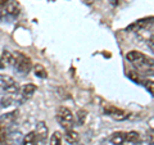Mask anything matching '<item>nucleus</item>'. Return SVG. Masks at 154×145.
I'll list each match as a JSON object with an SVG mask.
<instances>
[{
    "label": "nucleus",
    "instance_id": "nucleus-1",
    "mask_svg": "<svg viewBox=\"0 0 154 145\" xmlns=\"http://www.w3.org/2000/svg\"><path fill=\"white\" fill-rule=\"evenodd\" d=\"M13 67L19 75L25 76L27 73H30V71L32 69V60L30 59V57L25 55L21 51L14 53V63Z\"/></svg>",
    "mask_w": 154,
    "mask_h": 145
},
{
    "label": "nucleus",
    "instance_id": "nucleus-2",
    "mask_svg": "<svg viewBox=\"0 0 154 145\" xmlns=\"http://www.w3.org/2000/svg\"><path fill=\"white\" fill-rule=\"evenodd\" d=\"M57 121L63 128L66 130H71L75 126V117L73 113L71 112L69 108L67 107H59L57 112Z\"/></svg>",
    "mask_w": 154,
    "mask_h": 145
},
{
    "label": "nucleus",
    "instance_id": "nucleus-3",
    "mask_svg": "<svg viewBox=\"0 0 154 145\" xmlns=\"http://www.w3.org/2000/svg\"><path fill=\"white\" fill-rule=\"evenodd\" d=\"M0 90L5 91L9 95H14L19 93V86L13 77L0 75Z\"/></svg>",
    "mask_w": 154,
    "mask_h": 145
},
{
    "label": "nucleus",
    "instance_id": "nucleus-4",
    "mask_svg": "<svg viewBox=\"0 0 154 145\" xmlns=\"http://www.w3.org/2000/svg\"><path fill=\"white\" fill-rule=\"evenodd\" d=\"M2 14H0V17L3 19L5 18H16L19 12H21V7H19V4L16 2V0H8V3L5 4V7L2 8Z\"/></svg>",
    "mask_w": 154,
    "mask_h": 145
},
{
    "label": "nucleus",
    "instance_id": "nucleus-5",
    "mask_svg": "<svg viewBox=\"0 0 154 145\" xmlns=\"http://www.w3.org/2000/svg\"><path fill=\"white\" fill-rule=\"evenodd\" d=\"M104 114L108 117L113 118L116 121H125L128 118V113L126 110H123L121 108H117L114 105H105L104 107Z\"/></svg>",
    "mask_w": 154,
    "mask_h": 145
},
{
    "label": "nucleus",
    "instance_id": "nucleus-6",
    "mask_svg": "<svg viewBox=\"0 0 154 145\" xmlns=\"http://www.w3.org/2000/svg\"><path fill=\"white\" fill-rule=\"evenodd\" d=\"M126 59H127L128 62H131V63H132L135 67H136L137 69H140L141 67L146 66V64H145L146 55H144L143 53L137 51V50H131V51H128L127 54H126Z\"/></svg>",
    "mask_w": 154,
    "mask_h": 145
},
{
    "label": "nucleus",
    "instance_id": "nucleus-7",
    "mask_svg": "<svg viewBox=\"0 0 154 145\" xmlns=\"http://www.w3.org/2000/svg\"><path fill=\"white\" fill-rule=\"evenodd\" d=\"M154 22V17H145V18H141V19H137V21L132 22L130 26L126 27V31H132V32H137L145 28L148 26H150L152 23Z\"/></svg>",
    "mask_w": 154,
    "mask_h": 145
},
{
    "label": "nucleus",
    "instance_id": "nucleus-8",
    "mask_svg": "<svg viewBox=\"0 0 154 145\" xmlns=\"http://www.w3.org/2000/svg\"><path fill=\"white\" fill-rule=\"evenodd\" d=\"M36 85H33V84H26L23 88L19 89V103H25L26 100H28L30 98H32V95L35 94V91H36Z\"/></svg>",
    "mask_w": 154,
    "mask_h": 145
},
{
    "label": "nucleus",
    "instance_id": "nucleus-9",
    "mask_svg": "<svg viewBox=\"0 0 154 145\" xmlns=\"http://www.w3.org/2000/svg\"><path fill=\"white\" fill-rule=\"evenodd\" d=\"M36 141L40 144H44L48 139V127L44 122H38L36 127Z\"/></svg>",
    "mask_w": 154,
    "mask_h": 145
},
{
    "label": "nucleus",
    "instance_id": "nucleus-10",
    "mask_svg": "<svg viewBox=\"0 0 154 145\" xmlns=\"http://www.w3.org/2000/svg\"><path fill=\"white\" fill-rule=\"evenodd\" d=\"M64 139H66V141L71 144V145H75L80 141V135L77 134L75 130H66V134H64Z\"/></svg>",
    "mask_w": 154,
    "mask_h": 145
},
{
    "label": "nucleus",
    "instance_id": "nucleus-11",
    "mask_svg": "<svg viewBox=\"0 0 154 145\" xmlns=\"http://www.w3.org/2000/svg\"><path fill=\"white\" fill-rule=\"evenodd\" d=\"M109 140L113 145H122L125 141H126V132H122V131L113 132L112 135H110Z\"/></svg>",
    "mask_w": 154,
    "mask_h": 145
},
{
    "label": "nucleus",
    "instance_id": "nucleus-12",
    "mask_svg": "<svg viewBox=\"0 0 154 145\" xmlns=\"http://www.w3.org/2000/svg\"><path fill=\"white\" fill-rule=\"evenodd\" d=\"M2 60L5 66H13L14 63V53L9 51V50H4L3 55H2Z\"/></svg>",
    "mask_w": 154,
    "mask_h": 145
},
{
    "label": "nucleus",
    "instance_id": "nucleus-13",
    "mask_svg": "<svg viewBox=\"0 0 154 145\" xmlns=\"http://www.w3.org/2000/svg\"><path fill=\"white\" fill-rule=\"evenodd\" d=\"M140 134L137 131H130V132H126V141L127 143H131V144H139L140 143Z\"/></svg>",
    "mask_w": 154,
    "mask_h": 145
},
{
    "label": "nucleus",
    "instance_id": "nucleus-14",
    "mask_svg": "<svg viewBox=\"0 0 154 145\" xmlns=\"http://www.w3.org/2000/svg\"><path fill=\"white\" fill-rule=\"evenodd\" d=\"M127 77H128V79L131 80V81L136 82V84H141V85L144 84V81H145V80H144L143 77H141V75L139 73V72H135V71H130L128 73H127Z\"/></svg>",
    "mask_w": 154,
    "mask_h": 145
},
{
    "label": "nucleus",
    "instance_id": "nucleus-15",
    "mask_svg": "<svg viewBox=\"0 0 154 145\" xmlns=\"http://www.w3.org/2000/svg\"><path fill=\"white\" fill-rule=\"evenodd\" d=\"M23 145H35L36 144V134L35 131L28 132L25 137H23Z\"/></svg>",
    "mask_w": 154,
    "mask_h": 145
},
{
    "label": "nucleus",
    "instance_id": "nucleus-16",
    "mask_svg": "<svg viewBox=\"0 0 154 145\" xmlns=\"http://www.w3.org/2000/svg\"><path fill=\"white\" fill-rule=\"evenodd\" d=\"M33 71H35V76L38 77V79H46L48 77V72L41 64H36Z\"/></svg>",
    "mask_w": 154,
    "mask_h": 145
},
{
    "label": "nucleus",
    "instance_id": "nucleus-17",
    "mask_svg": "<svg viewBox=\"0 0 154 145\" xmlns=\"http://www.w3.org/2000/svg\"><path fill=\"white\" fill-rule=\"evenodd\" d=\"M50 145H62V134L55 131L50 137Z\"/></svg>",
    "mask_w": 154,
    "mask_h": 145
},
{
    "label": "nucleus",
    "instance_id": "nucleus-18",
    "mask_svg": "<svg viewBox=\"0 0 154 145\" xmlns=\"http://www.w3.org/2000/svg\"><path fill=\"white\" fill-rule=\"evenodd\" d=\"M144 86L146 88V90L150 93L153 96H154V81H150V80H145L144 81Z\"/></svg>",
    "mask_w": 154,
    "mask_h": 145
},
{
    "label": "nucleus",
    "instance_id": "nucleus-19",
    "mask_svg": "<svg viewBox=\"0 0 154 145\" xmlns=\"http://www.w3.org/2000/svg\"><path fill=\"white\" fill-rule=\"evenodd\" d=\"M7 140V130L4 127V125L0 123V144H3Z\"/></svg>",
    "mask_w": 154,
    "mask_h": 145
},
{
    "label": "nucleus",
    "instance_id": "nucleus-20",
    "mask_svg": "<svg viewBox=\"0 0 154 145\" xmlns=\"http://www.w3.org/2000/svg\"><path fill=\"white\" fill-rule=\"evenodd\" d=\"M146 140L150 145H154V128H150L146 131Z\"/></svg>",
    "mask_w": 154,
    "mask_h": 145
},
{
    "label": "nucleus",
    "instance_id": "nucleus-21",
    "mask_svg": "<svg viewBox=\"0 0 154 145\" xmlns=\"http://www.w3.org/2000/svg\"><path fill=\"white\" fill-rule=\"evenodd\" d=\"M86 113L85 110H79V113H77V117H79V125H84L85 123V118H86Z\"/></svg>",
    "mask_w": 154,
    "mask_h": 145
},
{
    "label": "nucleus",
    "instance_id": "nucleus-22",
    "mask_svg": "<svg viewBox=\"0 0 154 145\" xmlns=\"http://www.w3.org/2000/svg\"><path fill=\"white\" fill-rule=\"evenodd\" d=\"M13 103V98L12 96H7V98H3L2 99V107H8Z\"/></svg>",
    "mask_w": 154,
    "mask_h": 145
},
{
    "label": "nucleus",
    "instance_id": "nucleus-23",
    "mask_svg": "<svg viewBox=\"0 0 154 145\" xmlns=\"http://www.w3.org/2000/svg\"><path fill=\"white\" fill-rule=\"evenodd\" d=\"M148 48L154 53V36H152V37L148 40Z\"/></svg>",
    "mask_w": 154,
    "mask_h": 145
},
{
    "label": "nucleus",
    "instance_id": "nucleus-24",
    "mask_svg": "<svg viewBox=\"0 0 154 145\" xmlns=\"http://www.w3.org/2000/svg\"><path fill=\"white\" fill-rule=\"evenodd\" d=\"M109 3L112 4V5H114V7H118V5H121L122 0H109Z\"/></svg>",
    "mask_w": 154,
    "mask_h": 145
},
{
    "label": "nucleus",
    "instance_id": "nucleus-25",
    "mask_svg": "<svg viewBox=\"0 0 154 145\" xmlns=\"http://www.w3.org/2000/svg\"><path fill=\"white\" fill-rule=\"evenodd\" d=\"M7 3H8V0H0V8H4Z\"/></svg>",
    "mask_w": 154,
    "mask_h": 145
},
{
    "label": "nucleus",
    "instance_id": "nucleus-26",
    "mask_svg": "<svg viewBox=\"0 0 154 145\" xmlns=\"http://www.w3.org/2000/svg\"><path fill=\"white\" fill-rule=\"evenodd\" d=\"M82 2H84L85 4H88V5H91V4L94 3V0H82Z\"/></svg>",
    "mask_w": 154,
    "mask_h": 145
},
{
    "label": "nucleus",
    "instance_id": "nucleus-27",
    "mask_svg": "<svg viewBox=\"0 0 154 145\" xmlns=\"http://www.w3.org/2000/svg\"><path fill=\"white\" fill-rule=\"evenodd\" d=\"M4 67H5V64L3 63V60H2V57H0V69H3Z\"/></svg>",
    "mask_w": 154,
    "mask_h": 145
},
{
    "label": "nucleus",
    "instance_id": "nucleus-28",
    "mask_svg": "<svg viewBox=\"0 0 154 145\" xmlns=\"http://www.w3.org/2000/svg\"><path fill=\"white\" fill-rule=\"evenodd\" d=\"M80 145H82V144H80Z\"/></svg>",
    "mask_w": 154,
    "mask_h": 145
}]
</instances>
